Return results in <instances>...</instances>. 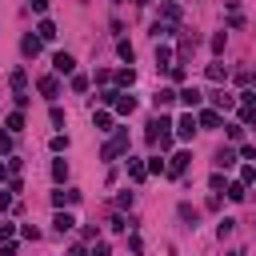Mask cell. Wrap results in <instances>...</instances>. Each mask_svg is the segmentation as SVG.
Masks as SVG:
<instances>
[{"label":"cell","mask_w":256,"mask_h":256,"mask_svg":"<svg viewBox=\"0 0 256 256\" xmlns=\"http://www.w3.org/2000/svg\"><path fill=\"white\" fill-rule=\"evenodd\" d=\"M120 152H128V128H116V136L100 148V156H104V160H116Z\"/></svg>","instance_id":"cell-1"},{"label":"cell","mask_w":256,"mask_h":256,"mask_svg":"<svg viewBox=\"0 0 256 256\" xmlns=\"http://www.w3.org/2000/svg\"><path fill=\"white\" fill-rule=\"evenodd\" d=\"M196 128H200V124H196V116H192V112H184V116L176 120V136H180V140H192V136H196Z\"/></svg>","instance_id":"cell-2"},{"label":"cell","mask_w":256,"mask_h":256,"mask_svg":"<svg viewBox=\"0 0 256 256\" xmlns=\"http://www.w3.org/2000/svg\"><path fill=\"white\" fill-rule=\"evenodd\" d=\"M188 160H192L188 152H176V156H168V160H164V172H168V176H180V172L188 168Z\"/></svg>","instance_id":"cell-3"},{"label":"cell","mask_w":256,"mask_h":256,"mask_svg":"<svg viewBox=\"0 0 256 256\" xmlns=\"http://www.w3.org/2000/svg\"><path fill=\"white\" fill-rule=\"evenodd\" d=\"M176 100H184L188 108H200V100H204V92H200L196 84H188V88H180V92H176Z\"/></svg>","instance_id":"cell-4"},{"label":"cell","mask_w":256,"mask_h":256,"mask_svg":"<svg viewBox=\"0 0 256 256\" xmlns=\"http://www.w3.org/2000/svg\"><path fill=\"white\" fill-rule=\"evenodd\" d=\"M40 96H44V100H56V96H60V80H56V76H40Z\"/></svg>","instance_id":"cell-5"},{"label":"cell","mask_w":256,"mask_h":256,"mask_svg":"<svg viewBox=\"0 0 256 256\" xmlns=\"http://www.w3.org/2000/svg\"><path fill=\"white\" fill-rule=\"evenodd\" d=\"M76 200H80V192H76V188H64V192H52V204H56V208H72Z\"/></svg>","instance_id":"cell-6"},{"label":"cell","mask_w":256,"mask_h":256,"mask_svg":"<svg viewBox=\"0 0 256 256\" xmlns=\"http://www.w3.org/2000/svg\"><path fill=\"white\" fill-rule=\"evenodd\" d=\"M196 124H200V128H220V112H216V108H200Z\"/></svg>","instance_id":"cell-7"},{"label":"cell","mask_w":256,"mask_h":256,"mask_svg":"<svg viewBox=\"0 0 256 256\" xmlns=\"http://www.w3.org/2000/svg\"><path fill=\"white\" fill-rule=\"evenodd\" d=\"M40 44H44V40H40V36H32V32H28V36H24V40H20V52H24V56H40Z\"/></svg>","instance_id":"cell-8"},{"label":"cell","mask_w":256,"mask_h":256,"mask_svg":"<svg viewBox=\"0 0 256 256\" xmlns=\"http://www.w3.org/2000/svg\"><path fill=\"white\" fill-rule=\"evenodd\" d=\"M116 112H120V116H132V112H136V96L120 92V96H116Z\"/></svg>","instance_id":"cell-9"},{"label":"cell","mask_w":256,"mask_h":256,"mask_svg":"<svg viewBox=\"0 0 256 256\" xmlns=\"http://www.w3.org/2000/svg\"><path fill=\"white\" fill-rule=\"evenodd\" d=\"M52 64H56V72H60V76H68V72L76 68V60H72L68 52H56V60H52Z\"/></svg>","instance_id":"cell-10"},{"label":"cell","mask_w":256,"mask_h":256,"mask_svg":"<svg viewBox=\"0 0 256 256\" xmlns=\"http://www.w3.org/2000/svg\"><path fill=\"white\" fill-rule=\"evenodd\" d=\"M172 100H176V92H172V88H160V92L152 96V104H156V112H164V108H168Z\"/></svg>","instance_id":"cell-11"},{"label":"cell","mask_w":256,"mask_h":256,"mask_svg":"<svg viewBox=\"0 0 256 256\" xmlns=\"http://www.w3.org/2000/svg\"><path fill=\"white\" fill-rule=\"evenodd\" d=\"M212 104H216V112H228V108H236V96H232V92H216Z\"/></svg>","instance_id":"cell-12"},{"label":"cell","mask_w":256,"mask_h":256,"mask_svg":"<svg viewBox=\"0 0 256 256\" xmlns=\"http://www.w3.org/2000/svg\"><path fill=\"white\" fill-rule=\"evenodd\" d=\"M52 224H56V232H72V228H76V220H72L64 208H56V220H52Z\"/></svg>","instance_id":"cell-13"},{"label":"cell","mask_w":256,"mask_h":256,"mask_svg":"<svg viewBox=\"0 0 256 256\" xmlns=\"http://www.w3.org/2000/svg\"><path fill=\"white\" fill-rule=\"evenodd\" d=\"M168 64H172V48L156 40V68H168Z\"/></svg>","instance_id":"cell-14"},{"label":"cell","mask_w":256,"mask_h":256,"mask_svg":"<svg viewBox=\"0 0 256 256\" xmlns=\"http://www.w3.org/2000/svg\"><path fill=\"white\" fill-rule=\"evenodd\" d=\"M8 84H12V92H24V88H28V72H24V68H16V72L8 76Z\"/></svg>","instance_id":"cell-15"},{"label":"cell","mask_w":256,"mask_h":256,"mask_svg":"<svg viewBox=\"0 0 256 256\" xmlns=\"http://www.w3.org/2000/svg\"><path fill=\"white\" fill-rule=\"evenodd\" d=\"M176 212H180V220H184V224H188V228H196V220H200V212H196V208H192V204H180V208H176Z\"/></svg>","instance_id":"cell-16"},{"label":"cell","mask_w":256,"mask_h":256,"mask_svg":"<svg viewBox=\"0 0 256 256\" xmlns=\"http://www.w3.org/2000/svg\"><path fill=\"white\" fill-rule=\"evenodd\" d=\"M232 164H236V152L232 148H220L216 152V168H232Z\"/></svg>","instance_id":"cell-17"},{"label":"cell","mask_w":256,"mask_h":256,"mask_svg":"<svg viewBox=\"0 0 256 256\" xmlns=\"http://www.w3.org/2000/svg\"><path fill=\"white\" fill-rule=\"evenodd\" d=\"M128 176H132V180H144V176H148V164H144V160H128Z\"/></svg>","instance_id":"cell-18"},{"label":"cell","mask_w":256,"mask_h":256,"mask_svg":"<svg viewBox=\"0 0 256 256\" xmlns=\"http://www.w3.org/2000/svg\"><path fill=\"white\" fill-rule=\"evenodd\" d=\"M224 192H228V200H236V204H240V200H244V196H248V184H244V180H240V184H228V188H224Z\"/></svg>","instance_id":"cell-19"},{"label":"cell","mask_w":256,"mask_h":256,"mask_svg":"<svg viewBox=\"0 0 256 256\" xmlns=\"http://www.w3.org/2000/svg\"><path fill=\"white\" fill-rule=\"evenodd\" d=\"M36 36H40V40H56V24H52V20H40Z\"/></svg>","instance_id":"cell-20"},{"label":"cell","mask_w":256,"mask_h":256,"mask_svg":"<svg viewBox=\"0 0 256 256\" xmlns=\"http://www.w3.org/2000/svg\"><path fill=\"white\" fill-rule=\"evenodd\" d=\"M208 80H212V84L228 80V68H224V64H208Z\"/></svg>","instance_id":"cell-21"},{"label":"cell","mask_w":256,"mask_h":256,"mask_svg":"<svg viewBox=\"0 0 256 256\" xmlns=\"http://www.w3.org/2000/svg\"><path fill=\"white\" fill-rule=\"evenodd\" d=\"M116 80H120V88H132V84H136V72H132V68H120Z\"/></svg>","instance_id":"cell-22"},{"label":"cell","mask_w":256,"mask_h":256,"mask_svg":"<svg viewBox=\"0 0 256 256\" xmlns=\"http://www.w3.org/2000/svg\"><path fill=\"white\" fill-rule=\"evenodd\" d=\"M92 124H96L100 132H108V128H112V112H96V116H92Z\"/></svg>","instance_id":"cell-23"},{"label":"cell","mask_w":256,"mask_h":256,"mask_svg":"<svg viewBox=\"0 0 256 256\" xmlns=\"http://www.w3.org/2000/svg\"><path fill=\"white\" fill-rule=\"evenodd\" d=\"M52 180H60V184L68 180V164L64 160H52Z\"/></svg>","instance_id":"cell-24"},{"label":"cell","mask_w":256,"mask_h":256,"mask_svg":"<svg viewBox=\"0 0 256 256\" xmlns=\"http://www.w3.org/2000/svg\"><path fill=\"white\" fill-rule=\"evenodd\" d=\"M152 36H156V40H164V36H172V24H168V20H164V24L156 20V24H152Z\"/></svg>","instance_id":"cell-25"},{"label":"cell","mask_w":256,"mask_h":256,"mask_svg":"<svg viewBox=\"0 0 256 256\" xmlns=\"http://www.w3.org/2000/svg\"><path fill=\"white\" fill-rule=\"evenodd\" d=\"M4 128H8V132H20V128H24V116H20V112H12V116L4 120Z\"/></svg>","instance_id":"cell-26"},{"label":"cell","mask_w":256,"mask_h":256,"mask_svg":"<svg viewBox=\"0 0 256 256\" xmlns=\"http://www.w3.org/2000/svg\"><path fill=\"white\" fill-rule=\"evenodd\" d=\"M232 228H236V220H232V216H224V220H220V228H216V236L224 240V236H232Z\"/></svg>","instance_id":"cell-27"},{"label":"cell","mask_w":256,"mask_h":256,"mask_svg":"<svg viewBox=\"0 0 256 256\" xmlns=\"http://www.w3.org/2000/svg\"><path fill=\"white\" fill-rule=\"evenodd\" d=\"M120 60H128V64H132V60H136V48H132V44H128V40H120Z\"/></svg>","instance_id":"cell-28"},{"label":"cell","mask_w":256,"mask_h":256,"mask_svg":"<svg viewBox=\"0 0 256 256\" xmlns=\"http://www.w3.org/2000/svg\"><path fill=\"white\" fill-rule=\"evenodd\" d=\"M48 148H52V152H64V148H68V136H52Z\"/></svg>","instance_id":"cell-29"},{"label":"cell","mask_w":256,"mask_h":256,"mask_svg":"<svg viewBox=\"0 0 256 256\" xmlns=\"http://www.w3.org/2000/svg\"><path fill=\"white\" fill-rule=\"evenodd\" d=\"M240 180H244V184H256V164H244V172H240Z\"/></svg>","instance_id":"cell-30"},{"label":"cell","mask_w":256,"mask_h":256,"mask_svg":"<svg viewBox=\"0 0 256 256\" xmlns=\"http://www.w3.org/2000/svg\"><path fill=\"white\" fill-rule=\"evenodd\" d=\"M116 96H120L116 88H104V92H100V104H116Z\"/></svg>","instance_id":"cell-31"},{"label":"cell","mask_w":256,"mask_h":256,"mask_svg":"<svg viewBox=\"0 0 256 256\" xmlns=\"http://www.w3.org/2000/svg\"><path fill=\"white\" fill-rule=\"evenodd\" d=\"M108 224H112V232H124V228H128V224H132V220H124V216H112V220H108Z\"/></svg>","instance_id":"cell-32"},{"label":"cell","mask_w":256,"mask_h":256,"mask_svg":"<svg viewBox=\"0 0 256 256\" xmlns=\"http://www.w3.org/2000/svg\"><path fill=\"white\" fill-rule=\"evenodd\" d=\"M252 80H256V72H252V68H244V72H236V84H252Z\"/></svg>","instance_id":"cell-33"},{"label":"cell","mask_w":256,"mask_h":256,"mask_svg":"<svg viewBox=\"0 0 256 256\" xmlns=\"http://www.w3.org/2000/svg\"><path fill=\"white\" fill-rule=\"evenodd\" d=\"M0 156H12V132H8V136H0Z\"/></svg>","instance_id":"cell-34"},{"label":"cell","mask_w":256,"mask_h":256,"mask_svg":"<svg viewBox=\"0 0 256 256\" xmlns=\"http://www.w3.org/2000/svg\"><path fill=\"white\" fill-rule=\"evenodd\" d=\"M148 172H164V160L160 156H148Z\"/></svg>","instance_id":"cell-35"},{"label":"cell","mask_w":256,"mask_h":256,"mask_svg":"<svg viewBox=\"0 0 256 256\" xmlns=\"http://www.w3.org/2000/svg\"><path fill=\"white\" fill-rule=\"evenodd\" d=\"M32 12H40V16H44V12H48V0H32Z\"/></svg>","instance_id":"cell-36"},{"label":"cell","mask_w":256,"mask_h":256,"mask_svg":"<svg viewBox=\"0 0 256 256\" xmlns=\"http://www.w3.org/2000/svg\"><path fill=\"white\" fill-rule=\"evenodd\" d=\"M8 208H12V196H8V192H0V212H8Z\"/></svg>","instance_id":"cell-37"},{"label":"cell","mask_w":256,"mask_h":256,"mask_svg":"<svg viewBox=\"0 0 256 256\" xmlns=\"http://www.w3.org/2000/svg\"><path fill=\"white\" fill-rule=\"evenodd\" d=\"M0 256H16V244H8V240H4V248H0Z\"/></svg>","instance_id":"cell-38"},{"label":"cell","mask_w":256,"mask_h":256,"mask_svg":"<svg viewBox=\"0 0 256 256\" xmlns=\"http://www.w3.org/2000/svg\"><path fill=\"white\" fill-rule=\"evenodd\" d=\"M92 256H112V248H108V244H96V252H92Z\"/></svg>","instance_id":"cell-39"},{"label":"cell","mask_w":256,"mask_h":256,"mask_svg":"<svg viewBox=\"0 0 256 256\" xmlns=\"http://www.w3.org/2000/svg\"><path fill=\"white\" fill-rule=\"evenodd\" d=\"M68 256H88V252H84L80 244H72V248H68Z\"/></svg>","instance_id":"cell-40"},{"label":"cell","mask_w":256,"mask_h":256,"mask_svg":"<svg viewBox=\"0 0 256 256\" xmlns=\"http://www.w3.org/2000/svg\"><path fill=\"white\" fill-rule=\"evenodd\" d=\"M8 180V160H0V184Z\"/></svg>","instance_id":"cell-41"},{"label":"cell","mask_w":256,"mask_h":256,"mask_svg":"<svg viewBox=\"0 0 256 256\" xmlns=\"http://www.w3.org/2000/svg\"><path fill=\"white\" fill-rule=\"evenodd\" d=\"M248 124H256V116H252V120H248Z\"/></svg>","instance_id":"cell-42"}]
</instances>
